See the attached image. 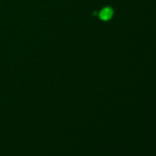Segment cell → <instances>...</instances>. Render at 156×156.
Segmentation results:
<instances>
[{"label": "cell", "mask_w": 156, "mask_h": 156, "mask_svg": "<svg viewBox=\"0 0 156 156\" xmlns=\"http://www.w3.org/2000/svg\"><path fill=\"white\" fill-rule=\"evenodd\" d=\"M113 15V10L109 7H106L104 9H102L101 12H100V18L104 21H108L112 17Z\"/></svg>", "instance_id": "obj_1"}]
</instances>
